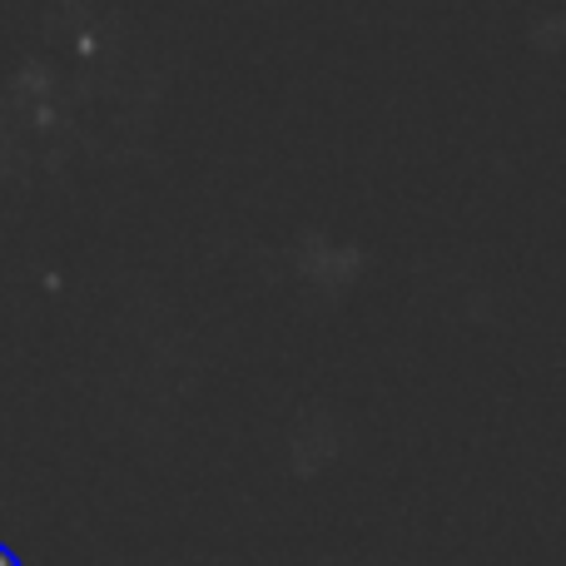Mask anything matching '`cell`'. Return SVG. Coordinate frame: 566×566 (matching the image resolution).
<instances>
[{"instance_id": "cell-1", "label": "cell", "mask_w": 566, "mask_h": 566, "mask_svg": "<svg viewBox=\"0 0 566 566\" xmlns=\"http://www.w3.org/2000/svg\"><path fill=\"white\" fill-rule=\"evenodd\" d=\"M0 566H15V557H6V552H0Z\"/></svg>"}]
</instances>
